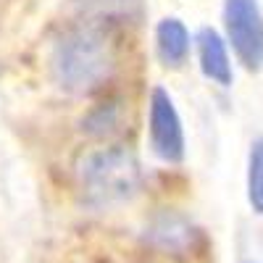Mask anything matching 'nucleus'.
Here are the masks:
<instances>
[{"label":"nucleus","instance_id":"obj_1","mask_svg":"<svg viewBox=\"0 0 263 263\" xmlns=\"http://www.w3.org/2000/svg\"><path fill=\"white\" fill-rule=\"evenodd\" d=\"M50 69L61 90L92 95L116 71V45L105 27L84 21L69 27L55 40Z\"/></svg>","mask_w":263,"mask_h":263},{"label":"nucleus","instance_id":"obj_2","mask_svg":"<svg viewBox=\"0 0 263 263\" xmlns=\"http://www.w3.org/2000/svg\"><path fill=\"white\" fill-rule=\"evenodd\" d=\"M82 203L95 211H111L135 200L142 187L140 158L126 147H103L87 153L77 168Z\"/></svg>","mask_w":263,"mask_h":263},{"label":"nucleus","instance_id":"obj_3","mask_svg":"<svg viewBox=\"0 0 263 263\" xmlns=\"http://www.w3.org/2000/svg\"><path fill=\"white\" fill-rule=\"evenodd\" d=\"M224 32L248 71L263 69V11L258 0H224Z\"/></svg>","mask_w":263,"mask_h":263},{"label":"nucleus","instance_id":"obj_4","mask_svg":"<svg viewBox=\"0 0 263 263\" xmlns=\"http://www.w3.org/2000/svg\"><path fill=\"white\" fill-rule=\"evenodd\" d=\"M147 135L153 156L163 163H182L187 142H184V126L182 116L174 105L168 90L156 87L150 92V114H147Z\"/></svg>","mask_w":263,"mask_h":263},{"label":"nucleus","instance_id":"obj_5","mask_svg":"<svg viewBox=\"0 0 263 263\" xmlns=\"http://www.w3.org/2000/svg\"><path fill=\"white\" fill-rule=\"evenodd\" d=\"M145 242H147V248H153L161 255L184 258V255H192L197 248H200L203 234L195 227L192 218L184 216L182 211L161 208L147 218Z\"/></svg>","mask_w":263,"mask_h":263},{"label":"nucleus","instance_id":"obj_6","mask_svg":"<svg viewBox=\"0 0 263 263\" xmlns=\"http://www.w3.org/2000/svg\"><path fill=\"white\" fill-rule=\"evenodd\" d=\"M197 61H200V71L208 82L218 87H232L234 69H232V55H229V42L216 29L203 27L197 32Z\"/></svg>","mask_w":263,"mask_h":263},{"label":"nucleus","instance_id":"obj_7","mask_svg":"<svg viewBox=\"0 0 263 263\" xmlns=\"http://www.w3.org/2000/svg\"><path fill=\"white\" fill-rule=\"evenodd\" d=\"M192 50V37L184 21L177 16H163L156 24V53L166 69H182Z\"/></svg>","mask_w":263,"mask_h":263},{"label":"nucleus","instance_id":"obj_8","mask_svg":"<svg viewBox=\"0 0 263 263\" xmlns=\"http://www.w3.org/2000/svg\"><path fill=\"white\" fill-rule=\"evenodd\" d=\"M248 205L263 218V137H255L248 150V174H245Z\"/></svg>","mask_w":263,"mask_h":263},{"label":"nucleus","instance_id":"obj_9","mask_svg":"<svg viewBox=\"0 0 263 263\" xmlns=\"http://www.w3.org/2000/svg\"><path fill=\"white\" fill-rule=\"evenodd\" d=\"M77 6H82L84 11H92L100 16H114V13H124L135 6V0H74Z\"/></svg>","mask_w":263,"mask_h":263}]
</instances>
